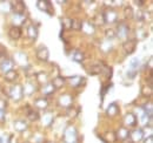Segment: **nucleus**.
Instances as JSON below:
<instances>
[{
	"label": "nucleus",
	"mask_w": 153,
	"mask_h": 143,
	"mask_svg": "<svg viewBox=\"0 0 153 143\" xmlns=\"http://www.w3.org/2000/svg\"><path fill=\"white\" fill-rule=\"evenodd\" d=\"M7 95H8V97H11L13 101L19 102L20 100L24 97V90H22V86H21L20 83H16V85L11 86V87L8 88Z\"/></svg>",
	"instance_id": "1"
},
{
	"label": "nucleus",
	"mask_w": 153,
	"mask_h": 143,
	"mask_svg": "<svg viewBox=\"0 0 153 143\" xmlns=\"http://www.w3.org/2000/svg\"><path fill=\"white\" fill-rule=\"evenodd\" d=\"M62 139H64V142L65 143H76V140H78V130H76V127L68 125L65 129V131H64Z\"/></svg>",
	"instance_id": "2"
},
{
	"label": "nucleus",
	"mask_w": 153,
	"mask_h": 143,
	"mask_svg": "<svg viewBox=\"0 0 153 143\" xmlns=\"http://www.w3.org/2000/svg\"><path fill=\"white\" fill-rule=\"evenodd\" d=\"M130 34V26L125 21H120L117 25V33L115 35L119 36V39H126Z\"/></svg>",
	"instance_id": "3"
},
{
	"label": "nucleus",
	"mask_w": 153,
	"mask_h": 143,
	"mask_svg": "<svg viewBox=\"0 0 153 143\" xmlns=\"http://www.w3.org/2000/svg\"><path fill=\"white\" fill-rule=\"evenodd\" d=\"M10 7H11V11L13 12L14 15H24V13H25V11H26V5H25V2H24V1H19V0L11 2Z\"/></svg>",
	"instance_id": "4"
},
{
	"label": "nucleus",
	"mask_w": 153,
	"mask_h": 143,
	"mask_svg": "<svg viewBox=\"0 0 153 143\" xmlns=\"http://www.w3.org/2000/svg\"><path fill=\"white\" fill-rule=\"evenodd\" d=\"M37 7H38V10H40V11L46 12L48 15H53L54 14V10H53L51 2L47 1V0H38L37 1Z\"/></svg>",
	"instance_id": "5"
},
{
	"label": "nucleus",
	"mask_w": 153,
	"mask_h": 143,
	"mask_svg": "<svg viewBox=\"0 0 153 143\" xmlns=\"http://www.w3.org/2000/svg\"><path fill=\"white\" fill-rule=\"evenodd\" d=\"M73 103V96L71 94H62L58 99V105L62 108H70Z\"/></svg>",
	"instance_id": "6"
},
{
	"label": "nucleus",
	"mask_w": 153,
	"mask_h": 143,
	"mask_svg": "<svg viewBox=\"0 0 153 143\" xmlns=\"http://www.w3.org/2000/svg\"><path fill=\"white\" fill-rule=\"evenodd\" d=\"M104 20H105V24H114L118 20V14L113 8H107L104 13Z\"/></svg>",
	"instance_id": "7"
},
{
	"label": "nucleus",
	"mask_w": 153,
	"mask_h": 143,
	"mask_svg": "<svg viewBox=\"0 0 153 143\" xmlns=\"http://www.w3.org/2000/svg\"><path fill=\"white\" fill-rule=\"evenodd\" d=\"M36 55H37L38 60L42 61V62H46V61L48 60V57H50L48 48H47L46 46H44V45L39 46L38 48H37V51H36Z\"/></svg>",
	"instance_id": "8"
},
{
	"label": "nucleus",
	"mask_w": 153,
	"mask_h": 143,
	"mask_svg": "<svg viewBox=\"0 0 153 143\" xmlns=\"http://www.w3.org/2000/svg\"><path fill=\"white\" fill-rule=\"evenodd\" d=\"M130 140L133 143H138L144 140V129L143 128H135L132 131H130Z\"/></svg>",
	"instance_id": "9"
},
{
	"label": "nucleus",
	"mask_w": 153,
	"mask_h": 143,
	"mask_svg": "<svg viewBox=\"0 0 153 143\" xmlns=\"http://www.w3.org/2000/svg\"><path fill=\"white\" fill-rule=\"evenodd\" d=\"M123 48H124V52L126 54L134 53L135 48H137V40H126L123 43Z\"/></svg>",
	"instance_id": "10"
},
{
	"label": "nucleus",
	"mask_w": 153,
	"mask_h": 143,
	"mask_svg": "<svg viewBox=\"0 0 153 143\" xmlns=\"http://www.w3.org/2000/svg\"><path fill=\"white\" fill-rule=\"evenodd\" d=\"M138 123V117L133 113H127L124 117V125L126 127H135Z\"/></svg>",
	"instance_id": "11"
},
{
	"label": "nucleus",
	"mask_w": 153,
	"mask_h": 143,
	"mask_svg": "<svg viewBox=\"0 0 153 143\" xmlns=\"http://www.w3.org/2000/svg\"><path fill=\"white\" fill-rule=\"evenodd\" d=\"M81 31L86 34V35H92L94 34V31H96V26L90 22V21H84L81 24Z\"/></svg>",
	"instance_id": "12"
},
{
	"label": "nucleus",
	"mask_w": 153,
	"mask_h": 143,
	"mask_svg": "<svg viewBox=\"0 0 153 143\" xmlns=\"http://www.w3.org/2000/svg\"><path fill=\"white\" fill-rule=\"evenodd\" d=\"M115 136H117V140H120V141H125L130 137V130L128 128L126 127H120L117 133H115Z\"/></svg>",
	"instance_id": "13"
},
{
	"label": "nucleus",
	"mask_w": 153,
	"mask_h": 143,
	"mask_svg": "<svg viewBox=\"0 0 153 143\" xmlns=\"http://www.w3.org/2000/svg\"><path fill=\"white\" fill-rule=\"evenodd\" d=\"M13 67H14V62L11 59H5L1 62V65H0V71L6 74V73H8L10 71H12Z\"/></svg>",
	"instance_id": "14"
},
{
	"label": "nucleus",
	"mask_w": 153,
	"mask_h": 143,
	"mask_svg": "<svg viewBox=\"0 0 153 143\" xmlns=\"http://www.w3.org/2000/svg\"><path fill=\"white\" fill-rule=\"evenodd\" d=\"M119 111H120L119 106L114 102V103H111V105L107 107V109H106V115H107L108 117L113 119V117H115V116L119 114Z\"/></svg>",
	"instance_id": "15"
},
{
	"label": "nucleus",
	"mask_w": 153,
	"mask_h": 143,
	"mask_svg": "<svg viewBox=\"0 0 153 143\" xmlns=\"http://www.w3.org/2000/svg\"><path fill=\"white\" fill-rule=\"evenodd\" d=\"M68 82H70V85H71L72 87L78 88V87H80L81 85H84V83H85V77L79 76V75H74V76L70 77Z\"/></svg>",
	"instance_id": "16"
},
{
	"label": "nucleus",
	"mask_w": 153,
	"mask_h": 143,
	"mask_svg": "<svg viewBox=\"0 0 153 143\" xmlns=\"http://www.w3.org/2000/svg\"><path fill=\"white\" fill-rule=\"evenodd\" d=\"M13 127H14L16 131H18V133H24V131L27 130L28 125H27V122L24 121V120H16V121L13 122Z\"/></svg>",
	"instance_id": "17"
},
{
	"label": "nucleus",
	"mask_w": 153,
	"mask_h": 143,
	"mask_svg": "<svg viewBox=\"0 0 153 143\" xmlns=\"http://www.w3.org/2000/svg\"><path fill=\"white\" fill-rule=\"evenodd\" d=\"M8 36L12 39V40H18L21 36V28L19 26H12L10 29H8Z\"/></svg>",
	"instance_id": "18"
},
{
	"label": "nucleus",
	"mask_w": 153,
	"mask_h": 143,
	"mask_svg": "<svg viewBox=\"0 0 153 143\" xmlns=\"http://www.w3.org/2000/svg\"><path fill=\"white\" fill-rule=\"evenodd\" d=\"M34 107L39 110H46V108L48 107V101L45 97H38L34 101Z\"/></svg>",
	"instance_id": "19"
},
{
	"label": "nucleus",
	"mask_w": 153,
	"mask_h": 143,
	"mask_svg": "<svg viewBox=\"0 0 153 143\" xmlns=\"http://www.w3.org/2000/svg\"><path fill=\"white\" fill-rule=\"evenodd\" d=\"M101 140L106 143H113L117 141V136H115L114 131H106L101 135Z\"/></svg>",
	"instance_id": "20"
},
{
	"label": "nucleus",
	"mask_w": 153,
	"mask_h": 143,
	"mask_svg": "<svg viewBox=\"0 0 153 143\" xmlns=\"http://www.w3.org/2000/svg\"><path fill=\"white\" fill-rule=\"evenodd\" d=\"M22 90H24V95L31 96L37 89H36V85L33 82H27L25 86H22Z\"/></svg>",
	"instance_id": "21"
},
{
	"label": "nucleus",
	"mask_w": 153,
	"mask_h": 143,
	"mask_svg": "<svg viewBox=\"0 0 153 143\" xmlns=\"http://www.w3.org/2000/svg\"><path fill=\"white\" fill-rule=\"evenodd\" d=\"M52 85H53V87L57 89H60L65 83H66V79L64 77V76H57V77H54L53 79V81L51 82Z\"/></svg>",
	"instance_id": "22"
},
{
	"label": "nucleus",
	"mask_w": 153,
	"mask_h": 143,
	"mask_svg": "<svg viewBox=\"0 0 153 143\" xmlns=\"http://www.w3.org/2000/svg\"><path fill=\"white\" fill-rule=\"evenodd\" d=\"M27 35L31 40H36L38 38V28L34 25H30L27 27Z\"/></svg>",
	"instance_id": "23"
},
{
	"label": "nucleus",
	"mask_w": 153,
	"mask_h": 143,
	"mask_svg": "<svg viewBox=\"0 0 153 143\" xmlns=\"http://www.w3.org/2000/svg\"><path fill=\"white\" fill-rule=\"evenodd\" d=\"M36 75V79H37V81H38L39 83L41 85V83H47V80H48V75H47V73H45V72H38V73H36L34 74Z\"/></svg>",
	"instance_id": "24"
},
{
	"label": "nucleus",
	"mask_w": 153,
	"mask_h": 143,
	"mask_svg": "<svg viewBox=\"0 0 153 143\" xmlns=\"http://www.w3.org/2000/svg\"><path fill=\"white\" fill-rule=\"evenodd\" d=\"M5 80L7 82H14L16 80H18V72L12 69V71H10L8 73H6L5 74Z\"/></svg>",
	"instance_id": "25"
},
{
	"label": "nucleus",
	"mask_w": 153,
	"mask_h": 143,
	"mask_svg": "<svg viewBox=\"0 0 153 143\" xmlns=\"http://www.w3.org/2000/svg\"><path fill=\"white\" fill-rule=\"evenodd\" d=\"M53 123V114L52 113H45L44 116H42V125H46V127H50V125Z\"/></svg>",
	"instance_id": "26"
},
{
	"label": "nucleus",
	"mask_w": 153,
	"mask_h": 143,
	"mask_svg": "<svg viewBox=\"0 0 153 143\" xmlns=\"http://www.w3.org/2000/svg\"><path fill=\"white\" fill-rule=\"evenodd\" d=\"M27 119H28L30 121H32V122L38 121L39 119H40L39 113L37 110H34V109H28V110H27Z\"/></svg>",
	"instance_id": "27"
},
{
	"label": "nucleus",
	"mask_w": 153,
	"mask_h": 143,
	"mask_svg": "<svg viewBox=\"0 0 153 143\" xmlns=\"http://www.w3.org/2000/svg\"><path fill=\"white\" fill-rule=\"evenodd\" d=\"M153 106H152V102L151 101H149L145 106H144V108H143V110H144V113L149 116V119H151L152 120V117H153Z\"/></svg>",
	"instance_id": "28"
},
{
	"label": "nucleus",
	"mask_w": 153,
	"mask_h": 143,
	"mask_svg": "<svg viewBox=\"0 0 153 143\" xmlns=\"http://www.w3.org/2000/svg\"><path fill=\"white\" fill-rule=\"evenodd\" d=\"M56 91V88L53 87V85L51 83V82H47L44 87H42V93H44V95H51V94H53Z\"/></svg>",
	"instance_id": "29"
},
{
	"label": "nucleus",
	"mask_w": 153,
	"mask_h": 143,
	"mask_svg": "<svg viewBox=\"0 0 153 143\" xmlns=\"http://www.w3.org/2000/svg\"><path fill=\"white\" fill-rule=\"evenodd\" d=\"M72 57H73V61H76L78 63H81L84 61V59H85V54L82 53L81 51H74Z\"/></svg>",
	"instance_id": "30"
},
{
	"label": "nucleus",
	"mask_w": 153,
	"mask_h": 143,
	"mask_svg": "<svg viewBox=\"0 0 153 143\" xmlns=\"http://www.w3.org/2000/svg\"><path fill=\"white\" fill-rule=\"evenodd\" d=\"M81 24H82V21L80 19L78 18L72 19V21H71V28L74 29V31H80L81 29Z\"/></svg>",
	"instance_id": "31"
},
{
	"label": "nucleus",
	"mask_w": 153,
	"mask_h": 143,
	"mask_svg": "<svg viewBox=\"0 0 153 143\" xmlns=\"http://www.w3.org/2000/svg\"><path fill=\"white\" fill-rule=\"evenodd\" d=\"M152 87L151 86H144L143 87V89H141V94H143V96L144 97H146V99H150L151 96H152Z\"/></svg>",
	"instance_id": "32"
},
{
	"label": "nucleus",
	"mask_w": 153,
	"mask_h": 143,
	"mask_svg": "<svg viewBox=\"0 0 153 143\" xmlns=\"http://www.w3.org/2000/svg\"><path fill=\"white\" fill-rule=\"evenodd\" d=\"M78 114H79V109L78 108H74V107H71L67 108V111H66V115L68 116V117H71V119H74L78 116Z\"/></svg>",
	"instance_id": "33"
},
{
	"label": "nucleus",
	"mask_w": 153,
	"mask_h": 143,
	"mask_svg": "<svg viewBox=\"0 0 153 143\" xmlns=\"http://www.w3.org/2000/svg\"><path fill=\"white\" fill-rule=\"evenodd\" d=\"M102 72V68H101V66H99V65H93V66H91L90 68H88V74H91V75H98V74H100Z\"/></svg>",
	"instance_id": "34"
},
{
	"label": "nucleus",
	"mask_w": 153,
	"mask_h": 143,
	"mask_svg": "<svg viewBox=\"0 0 153 143\" xmlns=\"http://www.w3.org/2000/svg\"><path fill=\"white\" fill-rule=\"evenodd\" d=\"M124 15H125L126 19H132L134 15L133 8L131 6H125L124 7Z\"/></svg>",
	"instance_id": "35"
},
{
	"label": "nucleus",
	"mask_w": 153,
	"mask_h": 143,
	"mask_svg": "<svg viewBox=\"0 0 153 143\" xmlns=\"http://www.w3.org/2000/svg\"><path fill=\"white\" fill-rule=\"evenodd\" d=\"M93 25H104L105 24V20H104V15H102V13H98L96 17H94V19H93V22H92Z\"/></svg>",
	"instance_id": "36"
},
{
	"label": "nucleus",
	"mask_w": 153,
	"mask_h": 143,
	"mask_svg": "<svg viewBox=\"0 0 153 143\" xmlns=\"http://www.w3.org/2000/svg\"><path fill=\"white\" fill-rule=\"evenodd\" d=\"M115 31L113 28H107L106 31H105V38H106V40L107 41H111V40H113L115 38Z\"/></svg>",
	"instance_id": "37"
},
{
	"label": "nucleus",
	"mask_w": 153,
	"mask_h": 143,
	"mask_svg": "<svg viewBox=\"0 0 153 143\" xmlns=\"http://www.w3.org/2000/svg\"><path fill=\"white\" fill-rule=\"evenodd\" d=\"M146 36H147V32L145 31V28L140 27V28L137 29V39L138 40H144Z\"/></svg>",
	"instance_id": "38"
},
{
	"label": "nucleus",
	"mask_w": 153,
	"mask_h": 143,
	"mask_svg": "<svg viewBox=\"0 0 153 143\" xmlns=\"http://www.w3.org/2000/svg\"><path fill=\"white\" fill-rule=\"evenodd\" d=\"M16 59H17V61L21 63V65H24V62H25V65H26V61H27V55L25 53H18L16 54Z\"/></svg>",
	"instance_id": "39"
},
{
	"label": "nucleus",
	"mask_w": 153,
	"mask_h": 143,
	"mask_svg": "<svg viewBox=\"0 0 153 143\" xmlns=\"http://www.w3.org/2000/svg\"><path fill=\"white\" fill-rule=\"evenodd\" d=\"M71 21H72L71 18H62V20H61L62 27H64L65 29H71Z\"/></svg>",
	"instance_id": "40"
},
{
	"label": "nucleus",
	"mask_w": 153,
	"mask_h": 143,
	"mask_svg": "<svg viewBox=\"0 0 153 143\" xmlns=\"http://www.w3.org/2000/svg\"><path fill=\"white\" fill-rule=\"evenodd\" d=\"M7 107H8V102L7 100L5 99H0V111L1 113H5L7 110Z\"/></svg>",
	"instance_id": "41"
},
{
	"label": "nucleus",
	"mask_w": 153,
	"mask_h": 143,
	"mask_svg": "<svg viewBox=\"0 0 153 143\" xmlns=\"http://www.w3.org/2000/svg\"><path fill=\"white\" fill-rule=\"evenodd\" d=\"M133 18H135L137 21H144L145 20V14L143 11H138L137 13H134Z\"/></svg>",
	"instance_id": "42"
},
{
	"label": "nucleus",
	"mask_w": 153,
	"mask_h": 143,
	"mask_svg": "<svg viewBox=\"0 0 153 143\" xmlns=\"http://www.w3.org/2000/svg\"><path fill=\"white\" fill-rule=\"evenodd\" d=\"M111 47H112V45H111V42L110 41H106V42H104V43H101V49L105 52V53H107V52H110V49H111Z\"/></svg>",
	"instance_id": "43"
},
{
	"label": "nucleus",
	"mask_w": 153,
	"mask_h": 143,
	"mask_svg": "<svg viewBox=\"0 0 153 143\" xmlns=\"http://www.w3.org/2000/svg\"><path fill=\"white\" fill-rule=\"evenodd\" d=\"M138 66H139V60H138V59H133V60L131 61V67L135 69Z\"/></svg>",
	"instance_id": "44"
},
{
	"label": "nucleus",
	"mask_w": 153,
	"mask_h": 143,
	"mask_svg": "<svg viewBox=\"0 0 153 143\" xmlns=\"http://www.w3.org/2000/svg\"><path fill=\"white\" fill-rule=\"evenodd\" d=\"M144 143H153V136L149 135L146 139H144Z\"/></svg>",
	"instance_id": "45"
},
{
	"label": "nucleus",
	"mask_w": 153,
	"mask_h": 143,
	"mask_svg": "<svg viewBox=\"0 0 153 143\" xmlns=\"http://www.w3.org/2000/svg\"><path fill=\"white\" fill-rule=\"evenodd\" d=\"M135 4L139 6V7H141V6H144V4H145V1L144 0H138V1H135Z\"/></svg>",
	"instance_id": "46"
},
{
	"label": "nucleus",
	"mask_w": 153,
	"mask_h": 143,
	"mask_svg": "<svg viewBox=\"0 0 153 143\" xmlns=\"http://www.w3.org/2000/svg\"><path fill=\"white\" fill-rule=\"evenodd\" d=\"M149 67H150V71L152 69V57H150V61H149Z\"/></svg>",
	"instance_id": "47"
},
{
	"label": "nucleus",
	"mask_w": 153,
	"mask_h": 143,
	"mask_svg": "<svg viewBox=\"0 0 153 143\" xmlns=\"http://www.w3.org/2000/svg\"><path fill=\"white\" fill-rule=\"evenodd\" d=\"M123 142H124V143H133V142H132V141H131V140H130V137H128L127 140H125V141H123Z\"/></svg>",
	"instance_id": "48"
},
{
	"label": "nucleus",
	"mask_w": 153,
	"mask_h": 143,
	"mask_svg": "<svg viewBox=\"0 0 153 143\" xmlns=\"http://www.w3.org/2000/svg\"><path fill=\"white\" fill-rule=\"evenodd\" d=\"M58 2H59V4H66V2H67V1H61V0H59V1H58Z\"/></svg>",
	"instance_id": "49"
},
{
	"label": "nucleus",
	"mask_w": 153,
	"mask_h": 143,
	"mask_svg": "<svg viewBox=\"0 0 153 143\" xmlns=\"http://www.w3.org/2000/svg\"><path fill=\"white\" fill-rule=\"evenodd\" d=\"M45 143H54V142H52V141H46Z\"/></svg>",
	"instance_id": "50"
},
{
	"label": "nucleus",
	"mask_w": 153,
	"mask_h": 143,
	"mask_svg": "<svg viewBox=\"0 0 153 143\" xmlns=\"http://www.w3.org/2000/svg\"><path fill=\"white\" fill-rule=\"evenodd\" d=\"M0 143H2V139L1 137H0Z\"/></svg>",
	"instance_id": "51"
},
{
	"label": "nucleus",
	"mask_w": 153,
	"mask_h": 143,
	"mask_svg": "<svg viewBox=\"0 0 153 143\" xmlns=\"http://www.w3.org/2000/svg\"><path fill=\"white\" fill-rule=\"evenodd\" d=\"M0 56H1V53H0Z\"/></svg>",
	"instance_id": "52"
},
{
	"label": "nucleus",
	"mask_w": 153,
	"mask_h": 143,
	"mask_svg": "<svg viewBox=\"0 0 153 143\" xmlns=\"http://www.w3.org/2000/svg\"><path fill=\"white\" fill-rule=\"evenodd\" d=\"M25 143H28V142H25Z\"/></svg>",
	"instance_id": "53"
}]
</instances>
